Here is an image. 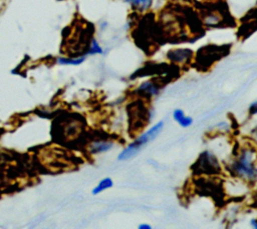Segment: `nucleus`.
<instances>
[{"instance_id": "obj_1", "label": "nucleus", "mask_w": 257, "mask_h": 229, "mask_svg": "<svg viewBox=\"0 0 257 229\" xmlns=\"http://www.w3.org/2000/svg\"><path fill=\"white\" fill-rule=\"evenodd\" d=\"M229 173L246 183L257 181V147L246 142L234 152L232 160L226 166Z\"/></svg>"}, {"instance_id": "obj_2", "label": "nucleus", "mask_w": 257, "mask_h": 229, "mask_svg": "<svg viewBox=\"0 0 257 229\" xmlns=\"http://www.w3.org/2000/svg\"><path fill=\"white\" fill-rule=\"evenodd\" d=\"M127 115L130 132L137 135L143 132L152 117L151 109L146 105L144 99L131 103L127 106Z\"/></svg>"}, {"instance_id": "obj_3", "label": "nucleus", "mask_w": 257, "mask_h": 229, "mask_svg": "<svg viewBox=\"0 0 257 229\" xmlns=\"http://www.w3.org/2000/svg\"><path fill=\"white\" fill-rule=\"evenodd\" d=\"M192 171L195 175L215 176L222 173V167L215 154L209 150H205L192 165Z\"/></svg>"}, {"instance_id": "obj_4", "label": "nucleus", "mask_w": 257, "mask_h": 229, "mask_svg": "<svg viewBox=\"0 0 257 229\" xmlns=\"http://www.w3.org/2000/svg\"><path fill=\"white\" fill-rule=\"evenodd\" d=\"M166 83L161 82V79H150L142 82L136 89L135 93L144 100H150L160 94Z\"/></svg>"}, {"instance_id": "obj_5", "label": "nucleus", "mask_w": 257, "mask_h": 229, "mask_svg": "<svg viewBox=\"0 0 257 229\" xmlns=\"http://www.w3.org/2000/svg\"><path fill=\"white\" fill-rule=\"evenodd\" d=\"M165 126V122L163 120L155 123L151 128H149L148 130H146L145 132L143 131L141 134H139L135 140L141 144L143 147H145L147 144H149L150 142H152L153 140H155L160 133L163 131Z\"/></svg>"}, {"instance_id": "obj_6", "label": "nucleus", "mask_w": 257, "mask_h": 229, "mask_svg": "<svg viewBox=\"0 0 257 229\" xmlns=\"http://www.w3.org/2000/svg\"><path fill=\"white\" fill-rule=\"evenodd\" d=\"M167 58L171 63L183 65L187 64L193 58V51L189 48H175L167 53Z\"/></svg>"}, {"instance_id": "obj_7", "label": "nucleus", "mask_w": 257, "mask_h": 229, "mask_svg": "<svg viewBox=\"0 0 257 229\" xmlns=\"http://www.w3.org/2000/svg\"><path fill=\"white\" fill-rule=\"evenodd\" d=\"M144 147L139 144L135 139L133 142H131L128 145H126L117 155V160L118 161H126L132 158H135L143 149Z\"/></svg>"}, {"instance_id": "obj_8", "label": "nucleus", "mask_w": 257, "mask_h": 229, "mask_svg": "<svg viewBox=\"0 0 257 229\" xmlns=\"http://www.w3.org/2000/svg\"><path fill=\"white\" fill-rule=\"evenodd\" d=\"M113 141L108 139L94 140L89 145V152L92 154H100L109 151L113 147Z\"/></svg>"}, {"instance_id": "obj_9", "label": "nucleus", "mask_w": 257, "mask_h": 229, "mask_svg": "<svg viewBox=\"0 0 257 229\" xmlns=\"http://www.w3.org/2000/svg\"><path fill=\"white\" fill-rule=\"evenodd\" d=\"M173 119L183 128H188L192 126L194 123V120L191 116H188L185 114V112L182 109H175L173 112Z\"/></svg>"}, {"instance_id": "obj_10", "label": "nucleus", "mask_w": 257, "mask_h": 229, "mask_svg": "<svg viewBox=\"0 0 257 229\" xmlns=\"http://www.w3.org/2000/svg\"><path fill=\"white\" fill-rule=\"evenodd\" d=\"M112 186H113V181H112V179L109 178V177H105V178L101 179V180L97 183V185L92 189L91 193H92V195H97V194H99V193H101V192H103V191H105V190L111 188Z\"/></svg>"}, {"instance_id": "obj_11", "label": "nucleus", "mask_w": 257, "mask_h": 229, "mask_svg": "<svg viewBox=\"0 0 257 229\" xmlns=\"http://www.w3.org/2000/svg\"><path fill=\"white\" fill-rule=\"evenodd\" d=\"M135 10L144 12L151 8L154 0H125Z\"/></svg>"}, {"instance_id": "obj_12", "label": "nucleus", "mask_w": 257, "mask_h": 229, "mask_svg": "<svg viewBox=\"0 0 257 229\" xmlns=\"http://www.w3.org/2000/svg\"><path fill=\"white\" fill-rule=\"evenodd\" d=\"M222 21V16L217 12H209L204 17V23L208 26H216Z\"/></svg>"}, {"instance_id": "obj_13", "label": "nucleus", "mask_w": 257, "mask_h": 229, "mask_svg": "<svg viewBox=\"0 0 257 229\" xmlns=\"http://www.w3.org/2000/svg\"><path fill=\"white\" fill-rule=\"evenodd\" d=\"M85 60V56H80L77 58H59L57 61L61 65H79Z\"/></svg>"}, {"instance_id": "obj_14", "label": "nucleus", "mask_w": 257, "mask_h": 229, "mask_svg": "<svg viewBox=\"0 0 257 229\" xmlns=\"http://www.w3.org/2000/svg\"><path fill=\"white\" fill-rule=\"evenodd\" d=\"M102 52H103L102 48L100 47L98 42L94 38H92L91 41H90V44L88 46V49L86 51V54L93 55V54H101Z\"/></svg>"}, {"instance_id": "obj_15", "label": "nucleus", "mask_w": 257, "mask_h": 229, "mask_svg": "<svg viewBox=\"0 0 257 229\" xmlns=\"http://www.w3.org/2000/svg\"><path fill=\"white\" fill-rule=\"evenodd\" d=\"M248 112H249V114H250L251 116L257 114V100H256L255 102H253V103L249 106Z\"/></svg>"}, {"instance_id": "obj_16", "label": "nucleus", "mask_w": 257, "mask_h": 229, "mask_svg": "<svg viewBox=\"0 0 257 229\" xmlns=\"http://www.w3.org/2000/svg\"><path fill=\"white\" fill-rule=\"evenodd\" d=\"M139 229H151L152 226L149 224V223H142L138 226Z\"/></svg>"}, {"instance_id": "obj_17", "label": "nucleus", "mask_w": 257, "mask_h": 229, "mask_svg": "<svg viewBox=\"0 0 257 229\" xmlns=\"http://www.w3.org/2000/svg\"><path fill=\"white\" fill-rule=\"evenodd\" d=\"M250 225H251L252 228L257 229V219H252V220L250 221Z\"/></svg>"}, {"instance_id": "obj_18", "label": "nucleus", "mask_w": 257, "mask_h": 229, "mask_svg": "<svg viewBox=\"0 0 257 229\" xmlns=\"http://www.w3.org/2000/svg\"><path fill=\"white\" fill-rule=\"evenodd\" d=\"M252 133H253V134H254V135L257 137V127H256V128L253 130V131H252Z\"/></svg>"}, {"instance_id": "obj_19", "label": "nucleus", "mask_w": 257, "mask_h": 229, "mask_svg": "<svg viewBox=\"0 0 257 229\" xmlns=\"http://www.w3.org/2000/svg\"><path fill=\"white\" fill-rule=\"evenodd\" d=\"M256 198H257V197H256Z\"/></svg>"}]
</instances>
